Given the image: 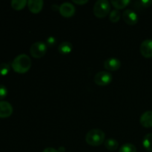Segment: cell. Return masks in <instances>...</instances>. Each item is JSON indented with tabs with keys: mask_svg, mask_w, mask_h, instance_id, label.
<instances>
[{
	"mask_svg": "<svg viewBox=\"0 0 152 152\" xmlns=\"http://www.w3.org/2000/svg\"><path fill=\"white\" fill-rule=\"evenodd\" d=\"M13 71L19 74H25L30 70L31 67V59L29 56L25 53L18 55L14 58L11 63Z\"/></svg>",
	"mask_w": 152,
	"mask_h": 152,
	"instance_id": "6da1fadb",
	"label": "cell"
},
{
	"mask_svg": "<svg viewBox=\"0 0 152 152\" xmlns=\"http://www.w3.org/2000/svg\"><path fill=\"white\" fill-rule=\"evenodd\" d=\"M105 134L101 129H95L89 131L86 136V141L91 146H99L105 142Z\"/></svg>",
	"mask_w": 152,
	"mask_h": 152,
	"instance_id": "7a4b0ae2",
	"label": "cell"
},
{
	"mask_svg": "<svg viewBox=\"0 0 152 152\" xmlns=\"http://www.w3.org/2000/svg\"><path fill=\"white\" fill-rule=\"evenodd\" d=\"M111 4L107 0H98L94 6V14L99 19H103L109 13Z\"/></svg>",
	"mask_w": 152,
	"mask_h": 152,
	"instance_id": "3957f363",
	"label": "cell"
},
{
	"mask_svg": "<svg viewBox=\"0 0 152 152\" xmlns=\"http://www.w3.org/2000/svg\"><path fill=\"white\" fill-rule=\"evenodd\" d=\"M47 45L43 42H37L31 45L30 53L34 58L39 59L45 55L47 52Z\"/></svg>",
	"mask_w": 152,
	"mask_h": 152,
	"instance_id": "277c9868",
	"label": "cell"
},
{
	"mask_svg": "<svg viewBox=\"0 0 152 152\" xmlns=\"http://www.w3.org/2000/svg\"><path fill=\"white\" fill-rule=\"evenodd\" d=\"M94 83L97 86H105L109 85L112 82V74L108 71H100L94 76Z\"/></svg>",
	"mask_w": 152,
	"mask_h": 152,
	"instance_id": "5b68a950",
	"label": "cell"
},
{
	"mask_svg": "<svg viewBox=\"0 0 152 152\" xmlns=\"http://www.w3.org/2000/svg\"><path fill=\"white\" fill-rule=\"evenodd\" d=\"M75 7L70 2H64L59 6V13L63 17L70 18L75 13Z\"/></svg>",
	"mask_w": 152,
	"mask_h": 152,
	"instance_id": "8992f818",
	"label": "cell"
},
{
	"mask_svg": "<svg viewBox=\"0 0 152 152\" xmlns=\"http://www.w3.org/2000/svg\"><path fill=\"white\" fill-rule=\"evenodd\" d=\"M123 19L126 24L129 25H134L138 22V16L134 10L128 9L123 13Z\"/></svg>",
	"mask_w": 152,
	"mask_h": 152,
	"instance_id": "52a82bcc",
	"label": "cell"
},
{
	"mask_svg": "<svg viewBox=\"0 0 152 152\" xmlns=\"http://www.w3.org/2000/svg\"><path fill=\"white\" fill-rule=\"evenodd\" d=\"M140 51L145 58L152 57V39H145L141 43Z\"/></svg>",
	"mask_w": 152,
	"mask_h": 152,
	"instance_id": "ba28073f",
	"label": "cell"
},
{
	"mask_svg": "<svg viewBox=\"0 0 152 152\" xmlns=\"http://www.w3.org/2000/svg\"><path fill=\"white\" fill-rule=\"evenodd\" d=\"M13 106L7 101H0V118H7L13 114Z\"/></svg>",
	"mask_w": 152,
	"mask_h": 152,
	"instance_id": "9c48e42d",
	"label": "cell"
},
{
	"mask_svg": "<svg viewBox=\"0 0 152 152\" xmlns=\"http://www.w3.org/2000/svg\"><path fill=\"white\" fill-rule=\"evenodd\" d=\"M121 67V62L117 58H108L104 62V68L109 71H116Z\"/></svg>",
	"mask_w": 152,
	"mask_h": 152,
	"instance_id": "30bf717a",
	"label": "cell"
},
{
	"mask_svg": "<svg viewBox=\"0 0 152 152\" xmlns=\"http://www.w3.org/2000/svg\"><path fill=\"white\" fill-rule=\"evenodd\" d=\"M44 2L42 0H29L28 1V7L32 13H39L42 10Z\"/></svg>",
	"mask_w": 152,
	"mask_h": 152,
	"instance_id": "8fae6325",
	"label": "cell"
},
{
	"mask_svg": "<svg viewBox=\"0 0 152 152\" xmlns=\"http://www.w3.org/2000/svg\"><path fill=\"white\" fill-rule=\"evenodd\" d=\"M140 125L144 128L152 127V111H148L144 112L141 115L140 120Z\"/></svg>",
	"mask_w": 152,
	"mask_h": 152,
	"instance_id": "7c38bea8",
	"label": "cell"
},
{
	"mask_svg": "<svg viewBox=\"0 0 152 152\" xmlns=\"http://www.w3.org/2000/svg\"><path fill=\"white\" fill-rule=\"evenodd\" d=\"M73 45L71 42H62L60 43L58 48V51L61 53V54H68L72 51Z\"/></svg>",
	"mask_w": 152,
	"mask_h": 152,
	"instance_id": "4fadbf2b",
	"label": "cell"
},
{
	"mask_svg": "<svg viewBox=\"0 0 152 152\" xmlns=\"http://www.w3.org/2000/svg\"><path fill=\"white\" fill-rule=\"evenodd\" d=\"M105 146L109 151H116L119 147V143L115 139L109 138L105 141Z\"/></svg>",
	"mask_w": 152,
	"mask_h": 152,
	"instance_id": "5bb4252c",
	"label": "cell"
},
{
	"mask_svg": "<svg viewBox=\"0 0 152 152\" xmlns=\"http://www.w3.org/2000/svg\"><path fill=\"white\" fill-rule=\"evenodd\" d=\"M142 145L148 151L152 152V134H147L142 140Z\"/></svg>",
	"mask_w": 152,
	"mask_h": 152,
	"instance_id": "9a60e30c",
	"label": "cell"
},
{
	"mask_svg": "<svg viewBox=\"0 0 152 152\" xmlns=\"http://www.w3.org/2000/svg\"><path fill=\"white\" fill-rule=\"evenodd\" d=\"M130 0H113L111 1L112 5L115 8L121 10V9L125 8L130 4Z\"/></svg>",
	"mask_w": 152,
	"mask_h": 152,
	"instance_id": "2e32d148",
	"label": "cell"
},
{
	"mask_svg": "<svg viewBox=\"0 0 152 152\" xmlns=\"http://www.w3.org/2000/svg\"><path fill=\"white\" fill-rule=\"evenodd\" d=\"M28 4V1L26 0H13L11 1V7L14 10H20Z\"/></svg>",
	"mask_w": 152,
	"mask_h": 152,
	"instance_id": "e0dca14e",
	"label": "cell"
},
{
	"mask_svg": "<svg viewBox=\"0 0 152 152\" xmlns=\"http://www.w3.org/2000/svg\"><path fill=\"white\" fill-rule=\"evenodd\" d=\"M120 18H121V14L118 10H113L112 11L110 12L109 19L113 23H116L120 21Z\"/></svg>",
	"mask_w": 152,
	"mask_h": 152,
	"instance_id": "ac0fdd59",
	"label": "cell"
},
{
	"mask_svg": "<svg viewBox=\"0 0 152 152\" xmlns=\"http://www.w3.org/2000/svg\"><path fill=\"white\" fill-rule=\"evenodd\" d=\"M119 152H137V148L133 144L126 143L120 147Z\"/></svg>",
	"mask_w": 152,
	"mask_h": 152,
	"instance_id": "d6986e66",
	"label": "cell"
},
{
	"mask_svg": "<svg viewBox=\"0 0 152 152\" xmlns=\"http://www.w3.org/2000/svg\"><path fill=\"white\" fill-rule=\"evenodd\" d=\"M10 67L7 63H5V62L0 63V75L4 76L7 74L10 71Z\"/></svg>",
	"mask_w": 152,
	"mask_h": 152,
	"instance_id": "ffe728a7",
	"label": "cell"
},
{
	"mask_svg": "<svg viewBox=\"0 0 152 152\" xmlns=\"http://www.w3.org/2000/svg\"><path fill=\"white\" fill-rule=\"evenodd\" d=\"M7 93H8V91H7V87L4 85L0 84V100L5 98L7 95Z\"/></svg>",
	"mask_w": 152,
	"mask_h": 152,
	"instance_id": "44dd1931",
	"label": "cell"
},
{
	"mask_svg": "<svg viewBox=\"0 0 152 152\" xmlns=\"http://www.w3.org/2000/svg\"><path fill=\"white\" fill-rule=\"evenodd\" d=\"M56 43V40L53 37H49L46 39V45L47 46L51 47V46L55 45Z\"/></svg>",
	"mask_w": 152,
	"mask_h": 152,
	"instance_id": "7402d4cb",
	"label": "cell"
},
{
	"mask_svg": "<svg viewBox=\"0 0 152 152\" xmlns=\"http://www.w3.org/2000/svg\"><path fill=\"white\" fill-rule=\"evenodd\" d=\"M139 3L140 4V6H142V7H148L152 4V1L151 0H142Z\"/></svg>",
	"mask_w": 152,
	"mask_h": 152,
	"instance_id": "603a6c76",
	"label": "cell"
},
{
	"mask_svg": "<svg viewBox=\"0 0 152 152\" xmlns=\"http://www.w3.org/2000/svg\"><path fill=\"white\" fill-rule=\"evenodd\" d=\"M73 2L79 5H83L88 2V0H73Z\"/></svg>",
	"mask_w": 152,
	"mask_h": 152,
	"instance_id": "cb8c5ba5",
	"label": "cell"
},
{
	"mask_svg": "<svg viewBox=\"0 0 152 152\" xmlns=\"http://www.w3.org/2000/svg\"><path fill=\"white\" fill-rule=\"evenodd\" d=\"M42 152H59V151L53 148H46L43 150Z\"/></svg>",
	"mask_w": 152,
	"mask_h": 152,
	"instance_id": "d4e9b609",
	"label": "cell"
},
{
	"mask_svg": "<svg viewBox=\"0 0 152 152\" xmlns=\"http://www.w3.org/2000/svg\"><path fill=\"white\" fill-rule=\"evenodd\" d=\"M58 151H59V152H65V147H62V146L59 147V150H58Z\"/></svg>",
	"mask_w": 152,
	"mask_h": 152,
	"instance_id": "484cf974",
	"label": "cell"
}]
</instances>
